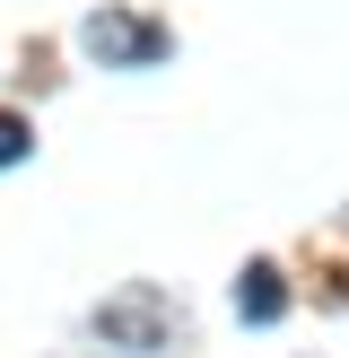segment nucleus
Returning <instances> with one entry per match:
<instances>
[{
  "label": "nucleus",
  "mask_w": 349,
  "mask_h": 358,
  "mask_svg": "<svg viewBox=\"0 0 349 358\" xmlns=\"http://www.w3.org/2000/svg\"><path fill=\"white\" fill-rule=\"evenodd\" d=\"M79 44L96 52L105 70H149V62H166V27L140 17V9H96V17L79 27Z\"/></svg>",
  "instance_id": "f257e3e1"
},
{
  "label": "nucleus",
  "mask_w": 349,
  "mask_h": 358,
  "mask_svg": "<svg viewBox=\"0 0 349 358\" xmlns=\"http://www.w3.org/2000/svg\"><path fill=\"white\" fill-rule=\"evenodd\" d=\"M236 315H244V324H279V315H288V280H279V262H253V271L236 280Z\"/></svg>",
  "instance_id": "f03ea898"
},
{
  "label": "nucleus",
  "mask_w": 349,
  "mask_h": 358,
  "mask_svg": "<svg viewBox=\"0 0 349 358\" xmlns=\"http://www.w3.org/2000/svg\"><path fill=\"white\" fill-rule=\"evenodd\" d=\"M96 324L114 332V341H122V332H131V341H149V332H157V297H131V306H105Z\"/></svg>",
  "instance_id": "7ed1b4c3"
},
{
  "label": "nucleus",
  "mask_w": 349,
  "mask_h": 358,
  "mask_svg": "<svg viewBox=\"0 0 349 358\" xmlns=\"http://www.w3.org/2000/svg\"><path fill=\"white\" fill-rule=\"evenodd\" d=\"M35 149V131H27V122H17V114H0V166H17V157H27Z\"/></svg>",
  "instance_id": "20e7f679"
}]
</instances>
